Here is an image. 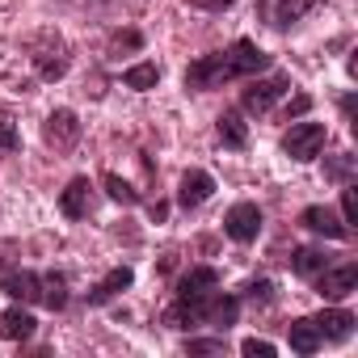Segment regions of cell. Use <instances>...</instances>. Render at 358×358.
I'll use <instances>...</instances> for the list:
<instances>
[{
    "mask_svg": "<svg viewBox=\"0 0 358 358\" xmlns=\"http://www.w3.org/2000/svg\"><path fill=\"white\" fill-rule=\"evenodd\" d=\"M266 68H270V55H266L257 43L236 38V43L224 47V51L199 55V59L186 68V89H194V93L224 89V85H232V80H249V76H257V72H266Z\"/></svg>",
    "mask_w": 358,
    "mask_h": 358,
    "instance_id": "obj_1",
    "label": "cell"
},
{
    "mask_svg": "<svg viewBox=\"0 0 358 358\" xmlns=\"http://www.w3.org/2000/svg\"><path fill=\"white\" fill-rule=\"evenodd\" d=\"M236 316H241V299L236 295H228V291H203V295H177V303L164 312V324H173V329H228V324H236Z\"/></svg>",
    "mask_w": 358,
    "mask_h": 358,
    "instance_id": "obj_2",
    "label": "cell"
},
{
    "mask_svg": "<svg viewBox=\"0 0 358 358\" xmlns=\"http://www.w3.org/2000/svg\"><path fill=\"white\" fill-rule=\"evenodd\" d=\"M30 59H34V68H38L43 80H59L68 72V64H72L68 59V43L59 34H38L30 43Z\"/></svg>",
    "mask_w": 358,
    "mask_h": 358,
    "instance_id": "obj_3",
    "label": "cell"
},
{
    "mask_svg": "<svg viewBox=\"0 0 358 358\" xmlns=\"http://www.w3.org/2000/svg\"><path fill=\"white\" fill-rule=\"evenodd\" d=\"M295 85H291V76H282V72H274V76H262V80H253L249 89H245V97H241V110L245 114H270L274 110V101L282 97V93H291Z\"/></svg>",
    "mask_w": 358,
    "mask_h": 358,
    "instance_id": "obj_4",
    "label": "cell"
},
{
    "mask_svg": "<svg viewBox=\"0 0 358 358\" xmlns=\"http://www.w3.org/2000/svg\"><path fill=\"white\" fill-rule=\"evenodd\" d=\"M324 143H329L324 122H295V127L282 135V152H287L291 160H316V156L324 152Z\"/></svg>",
    "mask_w": 358,
    "mask_h": 358,
    "instance_id": "obj_5",
    "label": "cell"
},
{
    "mask_svg": "<svg viewBox=\"0 0 358 358\" xmlns=\"http://www.w3.org/2000/svg\"><path fill=\"white\" fill-rule=\"evenodd\" d=\"M316 295L320 299H329V303H341L345 295H354L358 291V266L354 262H341V266H324L316 278Z\"/></svg>",
    "mask_w": 358,
    "mask_h": 358,
    "instance_id": "obj_6",
    "label": "cell"
},
{
    "mask_svg": "<svg viewBox=\"0 0 358 358\" xmlns=\"http://www.w3.org/2000/svg\"><path fill=\"white\" fill-rule=\"evenodd\" d=\"M43 139H47L51 152L68 156V152L80 143V118H76L72 110H51L47 122H43Z\"/></svg>",
    "mask_w": 358,
    "mask_h": 358,
    "instance_id": "obj_7",
    "label": "cell"
},
{
    "mask_svg": "<svg viewBox=\"0 0 358 358\" xmlns=\"http://www.w3.org/2000/svg\"><path fill=\"white\" fill-rule=\"evenodd\" d=\"M320 5V0H257V17L266 22V26H274V30H287V26H295L303 13H312Z\"/></svg>",
    "mask_w": 358,
    "mask_h": 358,
    "instance_id": "obj_8",
    "label": "cell"
},
{
    "mask_svg": "<svg viewBox=\"0 0 358 358\" xmlns=\"http://www.w3.org/2000/svg\"><path fill=\"white\" fill-rule=\"evenodd\" d=\"M224 232L236 241V245H253L262 236V211L257 203H236L228 215H224Z\"/></svg>",
    "mask_w": 358,
    "mask_h": 358,
    "instance_id": "obj_9",
    "label": "cell"
},
{
    "mask_svg": "<svg viewBox=\"0 0 358 358\" xmlns=\"http://www.w3.org/2000/svg\"><path fill=\"white\" fill-rule=\"evenodd\" d=\"M211 194H215V177H211L207 169H190V173H182V186H177V203H182L186 211L203 207Z\"/></svg>",
    "mask_w": 358,
    "mask_h": 358,
    "instance_id": "obj_10",
    "label": "cell"
},
{
    "mask_svg": "<svg viewBox=\"0 0 358 358\" xmlns=\"http://www.w3.org/2000/svg\"><path fill=\"white\" fill-rule=\"evenodd\" d=\"M93 203H97V190H93L89 177H72L68 190L59 194V211H64L68 220H85V215L93 211Z\"/></svg>",
    "mask_w": 358,
    "mask_h": 358,
    "instance_id": "obj_11",
    "label": "cell"
},
{
    "mask_svg": "<svg viewBox=\"0 0 358 358\" xmlns=\"http://www.w3.org/2000/svg\"><path fill=\"white\" fill-rule=\"evenodd\" d=\"M0 291H5L9 299H17V303H43V274L9 270L5 278H0Z\"/></svg>",
    "mask_w": 358,
    "mask_h": 358,
    "instance_id": "obj_12",
    "label": "cell"
},
{
    "mask_svg": "<svg viewBox=\"0 0 358 358\" xmlns=\"http://www.w3.org/2000/svg\"><path fill=\"white\" fill-rule=\"evenodd\" d=\"M299 224H303L308 232L329 236V241H350V228H345V224H341V215H337V211H329V207H303V211H299Z\"/></svg>",
    "mask_w": 358,
    "mask_h": 358,
    "instance_id": "obj_13",
    "label": "cell"
},
{
    "mask_svg": "<svg viewBox=\"0 0 358 358\" xmlns=\"http://www.w3.org/2000/svg\"><path fill=\"white\" fill-rule=\"evenodd\" d=\"M312 324H316V333H320V341H345L350 333H354V316L345 312V308H329V312H320V316H312Z\"/></svg>",
    "mask_w": 358,
    "mask_h": 358,
    "instance_id": "obj_14",
    "label": "cell"
},
{
    "mask_svg": "<svg viewBox=\"0 0 358 358\" xmlns=\"http://www.w3.org/2000/svg\"><path fill=\"white\" fill-rule=\"evenodd\" d=\"M215 131H220V143L224 148H249V122L241 118V110H224L220 114V122H215Z\"/></svg>",
    "mask_w": 358,
    "mask_h": 358,
    "instance_id": "obj_15",
    "label": "cell"
},
{
    "mask_svg": "<svg viewBox=\"0 0 358 358\" xmlns=\"http://www.w3.org/2000/svg\"><path fill=\"white\" fill-rule=\"evenodd\" d=\"M135 282V274H131V266H118V270H110L93 291H89V303H110L114 295H122L127 287Z\"/></svg>",
    "mask_w": 358,
    "mask_h": 358,
    "instance_id": "obj_16",
    "label": "cell"
},
{
    "mask_svg": "<svg viewBox=\"0 0 358 358\" xmlns=\"http://www.w3.org/2000/svg\"><path fill=\"white\" fill-rule=\"evenodd\" d=\"M287 341H291V350L295 354H316L324 341H320V333H316V324H312V316H299V320H291L287 324Z\"/></svg>",
    "mask_w": 358,
    "mask_h": 358,
    "instance_id": "obj_17",
    "label": "cell"
},
{
    "mask_svg": "<svg viewBox=\"0 0 358 358\" xmlns=\"http://www.w3.org/2000/svg\"><path fill=\"white\" fill-rule=\"evenodd\" d=\"M34 316L26 312V308H9L5 316H0V337H9V341H26V337H34Z\"/></svg>",
    "mask_w": 358,
    "mask_h": 358,
    "instance_id": "obj_18",
    "label": "cell"
},
{
    "mask_svg": "<svg viewBox=\"0 0 358 358\" xmlns=\"http://www.w3.org/2000/svg\"><path fill=\"white\" fill-rule=\"evenodd\" d=\"M211 287H220V270H211V266H194L182 282H177V295H203V291H211Z\"/></svg>",
    "mask_w": 358,
    "mask_h": 358,
    "instance_id": "obj_19",
    "label": "cell"
},
{
    "mask_svg": "<svg viewBox=\"0 0 358 358\" xmlns=\"http://www.w3.org/2000/svg\"><path fill=\"white\" fill-rule=\"evenodd\" d=\"M324 266H329V253H324V249H312V245L295 249V257H291V270H295L299 278H316Z\"/></svg>",
    "mask_w": 358,
    "mask_h": 358,
    "instance_id": "obj_20",
    "label": "cell"
},
{
    "mask_svg": "<svg viewBox=\"0 0 358 358\" xmlns=\"http://www.w3.org/2000/svg\"><path fill=\"white\" fill-rule=\"evenodd\" d=\"M43 308H51V312L68 308V278H64V274H55V270H47V274H43Z\"/></svg>",
    "mask_w": 358,
    "mask_h": 358,
    "instance_id": "obj_21",
    "label": "cell"
},
{
    "mask_svg": "<svg viewBox=\"0 0 358 358\" xmlns=\"http://www.w3.org/2000/svg\"><path fill=\"white\" fill-rule=\"evenodd\" d=\"M122 85H127V89L148 93V89H156V85H160V68H156V64H135V68H127V72H122Z\"/></svg>",
    "mask_w": 358,
    "mask_h": 358,
    "instance_id": "obj_22",
    "label": "cell"
},
{
    "mask_svg": "<svg viewBox=\"0 0 358 358\" xmlns=\"http://www.w3.org/2000/svg\"><path fill=\"white\" fill-rule=\"evenodd\" d=\"M101 186H106V194H110L114 203H122V207H135V203H139V194L122 182L118 173H106V177H101Z\"/></svg>",
    "mask_w": 358,
    "mask_h": 358,
    "instance_id": "obj_23",
    "label": "cell"
},
{
    "mask_svg": "<svg viewBox=\"0 0 358 358\" xmlns=\"http://www.w3.org/2000/svg\"><path fill=\"white\" fill-rule=\"evenodd\" d=\"M324 177H329V182H350V177H354V156L350 152H341V156H333L329 164H324Z\"/></svg>",
    "mask_w": 358,
    "mask_h": 358,
    "instance_id": "obj_24",
    "label": "cell"
},
{
    "mask_svg": "<svg viewBox=\"0 0 358 358\" xmlns=\"http://www.w3.org/2000/svg\"><path fill=\"white\" fill-rule=\"evenodd\" d=\"M0 148H5V152H17L22 148V131H17V122H13L9 110H0Z\"/></svg>",
    "mask_w": 358,
    "mask_h": 358,
    "instance_id": "obj_25",
    "label": "cell"
},
{
    "mask_svg": "<svg viewBox=\"0 0 358 358\" xmlns=\"http://www.w3.org/2000/svg\"><path fill=\"white\" fill-rule=\"evenodd\" d=\"M341 224L354 232V186H350V182L341 186Z\"/></svg>",
    "mask_w": 358,
    "mask_h": 358,
    "instance_id": "obj_26",
    "label": "cell"
},
{
    "mask_svg": "<svg viewBox=\"0 0 358 358\" xmlns=\"http://www.w3.org/2000/svg\"><path fill=\"white\" fill-rule=\"evenodd\" d=\"M186 350H190V354H224V337H199V341H190Z\"/></svg>",
    "mask_w": 358,
    "mask_h": 358,
    "instance_id": "obj_27",
    "label": "cell"
},
{
    "mask_svg": "<svg viewBox=\"0 0 358 358\" xmlns=\"http://www.w3.org/2000/svg\"><path fill=\"white\" fill-rule=\"evenodd\" d=\"M241 354H249V358H274V345L262 341V337H249V341L241 345Z\"/></svg>",
    "mask_w": 358,
    "mask_h": 358,
    "instance_id": "obj_28",
    "label": "cell"
},
{
    "mask_svg": "<svg viewBox=\"0 0 358 358\" xmlns=\"http://www.w3.org/2000/svg\"><path fill=\"white\" fill-rule=\"evenodd\" d=\"M308 106H312V97H308V93H299L295 101H287V106H282V118L291 122V118H299V114H308Z\"/></svg>",
    "mask_w": 358,
    "mask_h": 358,
    "instance_id": "obj_29",
    "label": "cell"
},
{
    "mask_svg": "<svg viewBox=\"0 0 358 358\" xmlns=\"http://www.w3.org/2000/svg\"><path fill=\"white\" fill-rule=\"evenodd\" d=\"M194 9H203V13H224V9H232L236 0H190Z\"/></svg>",
    "mask_w": 358,
    "mask_h": 358,
    "instance_id": "obj_30",
    "label": "cell"
},
{
    "mask_svg": "<svg viewBox=\"0 0 358 358\" xmlns=\"http://www.w3.org/2000/svg\"><path fill=\"white\" fill-rule=\"evenodd\" d=\"M270 291H274V287H270V282H249V287H245V295H249V299H253V303H257V299H262V303H266V299H270Z\"/></svg>",
    "mask_w": 358,
    "mask_h": 358,
    "instance_id": "obj_31",
    "label": "cell"
}]
</instances>
